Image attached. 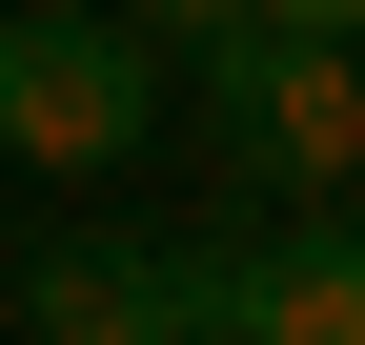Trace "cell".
I'll list each match as a JSON object with an SVG mask.
<instances>
[{"mask_svg":"<svg viewBox=\"0 0 365 345\" xmlns=\"http://www.w3.org/2000/svg\"><path fill=\"white\" fill-rule=\"evenodd\" d=\"M182 325V264H143V244H41V325L21 345H163Z\"/></svg>","mask_w":365,"mask_h":345,"instance_id":"cell-4","label":"cell"},{"mask_svg":"<svg viewBox=\"0 0 365 345\" xmlns=\"http://www.w3.org/2000/svg\"><path fill=\"white\" fill-rule=\"evenodd\" d=\"M223 305L244 345H365V224L304 203V244H223Z\"/></svg>","mask_w":365,"mask_h":345,"instance_id":"cell-3","label":"cell"},{"mask_svg":"<svg viewBox=\"0 0 365 345\" xmlns=\"http://www.w3.org/2000/svg\"><path fill=\"white\" fill-rule=\"evenodd\" d=\"M244 21H304V41H365V0H244Z\"/></svg>","mask_w":365,"mask_h":345,"instance_id":"cell-6","label":"cell"},{"mask_svg":"<svg viewBox=\"0 0 365 345\" xmlns=\"http://www.w3.org/2000/svg\"><path fill=\"white\" fill-rule=\"evenodd\" d=\"M143 122H163V61L122 41V0H21L0 21V163L102 183V163H143Z\"/></svg>","mask_w":365,"mask_h":345,"instance_id":"cell-2","label":"cell"},{"mask_svg":"<svg viewBox=\"0 0 365 345\" xmlns=\"http://www.w3.org/2000/svg\"><path fill=\"white\" fill-rule=\"evenodd\" d=\"M203 143H223V183H264V203H345L365 183V41H304V21H244V41H203Z\"/></svg>","mask_w":365,"mask_h":345,"instance_id":"cell-1","label":"cell"},{"mask_svg":"<svg viewBox=\"0 0 365 345\" xmlns=\"http://www.w3.org/2000/svg\"><path fill=\"white\" fill-rule=\"evenodd\" d=\"M122 41L143 61H203V41H244V0H122Z\"/></svg>","mask_w":365,"mask_h":345,"instance_id":"cell-5","label":"cell"}]
</instances>
